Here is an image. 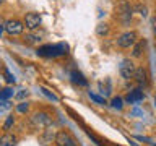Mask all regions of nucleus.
Returning <instances> with one entry per match:
<instances>
[{"mask_svg":"<svg viewBox=\"0 0 156 146\" xmlns=\"http://www.w3.org/2000/svg\"><path fill=\"white\" fill-rule=\"evenodd\" d=\"M117 12H119V16L122 18V21H124V23H127L130 19V16H132V8H130V5L125 3V2H122L119 5Z\"/></svg>","mask_w":156,"mask_h":146,"instance_id":"8","label":"nucleus"},{"mask_svg":"<svg viewBox=\"0 0 156 146\" xmlns=\"http://www.w3.org/2000/svg\"><path fill=\"white\" fill-rule=\"evenodd\" d=\"M3 29L10 34V36H18V34H21L24 31V24L20 21V19H8V21L5 23Z\"/></svg>","mask_w":156,"mask_h":146,"instance_id":"3","label":"nucleus"},{"mask_svg":"<svg viewBox=\"0 0 156 146\" xmlns=\"http://www.w3.org/2000/svg\"><path fill=\"white\" fill-rule=\"evenodd\" d=\"M55 143L57 146H76V141L67 131H58L55 135Z\"/></svg>","mask_w":156,"mask_h":146,"instance_id":"6","label":"nucleus"},{"mask_svg":"<svg viewBox=\"0 0 156 146\" xmlns=\"http://www.w3.org/2000/svg\"><path fill=\"white\" fill-rule=\"evenodd\" d=\"M143 99H145V94H143L141 89H133V91H130L129 94L125 96V101L129 102V104H135V102H140Z\"/></svg>","mask_w":156,"mask_h":146,"instance_id":"9","label":"nucleus"},{"mask_svg":"<svg viewBox=\"0 0 156 146\" xmlns=\"http://www.w3.org/2000/svg\"><path fill=\"white\" fill-rule=\"evenodd\" d=\"M5 80H7L8 83H15V76H13L8 70H5Z\"/></svg>","mask_w":156,"mask_h":146,"instance_id":"22","label":"nucleus"},{"mask_svg":"<svg viewBox=\"0 0 156 146\" xmlns=\"http://www.w3.org/2000/svg\"><path fill=\"white\" fill-rule=\"evenodd\" d=\"M2 3H3V0H0V5H2Z\"/></svg>","mask_w":156,"mask_h":146,"instance_id":"27","label":"nucleus"},{"mask_svg":"<svg viewBox=\"0 0 156 146\" xmlns=\"http://www.w3.org/2000/svg\"><path fill=\"white\" fill-rule=\"evenodd\" d=\"M111 91H112V88H111V80H106L104 81H99V92L102 94V97H107V96H111Z\"/></svg>","mask_w":156,"mask_h":146,"instance_id":"10","label":"nucleus"},{"mask_svg":"<svg viewBox=\"0 0 156 146\" xmlns=\"http://www.w3.org/2000/svg\"><path fill=\"white\" fill-rule=\"evenodd\" d=\"M72 80H73V83H78L80 86H86L88 85V81L85 80V76H83L80 71H76V70L72 71Z\"/></svg>","mask_w":156,"mask_h":146,"instance_id":"12","label":"nucleus"},{"mask_svg":"<svg viewBox=\"0 0 156 146\" xmlns=\"http://www.w3.org/2000/svg\"><path fill=\"white\" fill-rule=\"evenodd\" d=\"M111 106L114 107V109H122L124 104H122V97H114V99L111 101Z\"/></svg>","mask_w":156,"mask_h":146,"instance_id":"17","label":"nucleus"},{"mask_svg":"<svg viewBox=\"0 0 156 146\" xmlns=\"http://www.w3.org/2000/svg\"><path fill=\"white\" fill-rule=\"evenodd\" d=\"M151 24H153V33H154V37H156V18L151 19Z\"/></svg>","mask_w":156,"mask_h":146,"instance_id":"25","label":"nucleus"},{"mask_svg":"<svg viewBox=\"0 0 156 146\" xmlns=\"http://www.w3.org/2000/svg\"><path fill=\"white\" fill-rule=\"evenodd\" d=\"M90 97L93 101H96L98 104H106L104 102V97H99V96H96V94H93V92H90Z\"/></svg>","mask_w":156,"mask_h":146,"instance_id":"20","label":"nucleus"},{"mask_svg":"<svg viewBox=\"0 0 156 146\" xmlns=\"http://www.w3.org/2000/svg\"><path fill=\"white\" fill-rule=\"evenodd\" d=\"M16 109H18V112H28V109H29V107H28V104H26V102H21V104H20V106L16 107Z\"/></svg>","mask_w":156,"mask_h":146,"instance_id":"23","label":"nucleus"},{"mask_svg":"<svg viewBox=\"0 0 156 146\" xmlns=\"http://www.w3.org/2000/svg\"><path fill=\"white\" fill-rule=\"evenodd\" d=\"M24 24H26L28 29H36L41 24V16L37 13H28L26 18H24Z\"/></svg>","mask_w":156,"mask_h":146,"instance_id":"7","label":"nucleus"},{"mask_svg":"<svg viewBox=\"0 0 156 146\" xmlns=\"http://www.w3.org/2000/svg\"><path fill=\"white\" fill-rule=\"evenodd\" d=\"M13 123H15V120H13V117H12V115H10V117H8V119H7V120H5V123H3V128H5V130H10V127H12Z\"/></svg>","mask_w":156,"mask_h":146,"instance_id":"19","label":"nucleus"},{"mask_svg":"<svg viewBox=\"0 0 156 146\" xmlns=\"http://www.w3.org/2000/svg\"><path fill=\"white\" fill-rule=\"evenodd\" d=\"M13 96V91L10 89V88H5V89L0 91V99L5 101V99H8V97H12Z\"/></svg>","mask_w":156,"mask_h":146,"instance_id":"16","label":"nucleus"},{"mask_svg":"<svg viewBox=\"0 0 156 146\" xmlns=\"http://www.w3.org/2000/svg\"><path fill=\"white\" fill-rule=\"evenodd\" d=\"M2 31H3V28H2V26H0V34H2Z\"/></svg>","mask_w":156,"mask_h":146,"instance_id":"26","label":"nucleus"},{"mask_svg":"<svg viewBox=\"0 0 156 146\" xmlns=\"http://www.w3.org/2000/svg\"><path fill=\"white\" fill-rule=\"evenodd\" d=\"M68 52V46L65 42L60 44H47V46H41L37 49V55L41 57H58V55H65Z\"/></svg>","mask_w":156,"mask_h":146,"instance_id":"1","label":"nucleus"},{"mask_svg":"<svg viewBox=\"0 0 156 146\" xmlns=\"http://www.w3.org/2000/svg\"><path fill=\"white\" fill-rule=\"evenodd\" d=\"M145 41H138V42H135L133 44V57H140L141 55V52H143V49H145Z\"/></svg>","mask_w":156,"mask_h":146,"instance_id":"14","label":"nucleus"},{"mask_svg":"<svg viewBox=\"0 0 156 146\" xmlns=\"http://www.w3.org/2000/svg\"><path fill=\"white\" fill-rule=\"evenodd\" d=\"M133 78L136 80L138 85H146V71L143 70V68H135Z\"/></svg>","mask_w":156,"mask_h":146,"instance_id":"11","label":"nucleus"},{"mask_svg":"<svg viewBox=\"0 0 156 146\" xmlns=\"http://www.w3.org/2000/svg\"><path fill=\"white\" fill-rule=\"evenodd\" d=\"M26 96H28V91H21L16 94V99H23V97H26Z\"/></svg>","mask_w":156,"mask_h":146,"instance_id":"24","label":"nucleus"},{"mask_svg":"<svg viewBox=\"0 0 156 146\" xmlns=\"http://www.w3.org/2000/svg\"><path fill=\"white\" fill-rule=\"evenodd\" d=\"M16 143V138L13 135H3L0 138V146H13Z\"/></svg>","mask_w":156,"mask_h":146,"instance_id":"13","label":"nucleus"},{"mask_svg":"<svg viewBox=\"0 0 156 146\" xmlns=\"http://www.w3.org/2000/svg\"><path fill=\"white\" fill-rule=\"evenodd\" d=\"M31 122L36 128H46V127H49L52 123V119L49 114H46V112H37V114H34L31 117Z\"/></svg>","mask_w":156,"mask_h":146,"instance_id":"2","label":"nucleus"},{"mask_svg":"<svg viewBox=\"0 0 156 146\" xmlns=\"http://www.w3.org/2000/svg\"><path fill=\"white\" fill-rule=\"evenodd\" d=\"M135 42H136V33H135V31L124 33L119 39H117V46L122 47V49H127V47L133 46Z\"/></svg>","mask_w":156,"mask_h":146,"instance_id":"4","label":"nucleus"},{"mask_svg":"<svg viewBox=\"0 0 156 146\" xmlns=\"http://www.w3.org/2000/svg\"><path fill=\"white\" fill-rule=\"evenodd\" d=\"M41 36H42V34H28V36H26V41H28L29 44L37 42V41H41Z\"/></svg>","mask_w":156,"mask_h":146,"instance_id":"18","label":"nucleus"},{"mask_svg":"<svg viewBox=\"0 0 156 146\" xmlns=\"http://www.w3.org/2000/svg\"><path fill=\"white\" fill-rule=\"evenodd\" d=\"M96 33L99 34V36H106L107 33H109V28H107V24L104 23V24H98V28H96Z\"/></svg>","mask_w":156,"mask_h":146,"instance_id":"15","label":"nucleus"},{"mask_svg":"<svg viewBox=\"0 0 156 146\" xmlns=\"http://www.w3.org/2000/svg\"><path fill=\"white\" fill-rule=\"evenodd\" d=\"M42 92H44V94H46V96L49 97V99H52V101H58V97H57L55 94H52L51 91H47L46 88H42Z\"/></svg>","mask_w":156,"mask_h":146,"instance_id":"21","label":"nucleus"},{"mask_svg":"<svg viewBox=\"0 0 156 146\" xmlns=\"http://www.w3.org/2000/svg\"><path fill=\"white\" fill-rule=\"evenodd\" d=\"M122 78H125V80H130V78H133V73H135V65L133 62L130 60H124L120 63V68H119Z\"/></svg>","mask_w":156,"mask_h":146,"instance_id":"5","label":"nucleus"}]
</instances>
